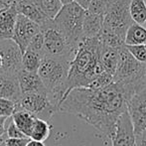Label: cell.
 I'll return each mask as SVG.
<instances>
[{
    "instance_id": "obj_1",
    "label": "cell",
    "mask_w": 146,
    "mask_h": 146,
    "mask_svg": "<svg viewBox=\"0 0 146 146\" xmlns=\"http://www.w3.org/2000/svg\"><path fill=\"white\" fill-rule=\"evenodd\" d=\"M130 98L126 88L115 82L100 90L76 88L66 94L58 111L79 116L111 139L117 120L127 110Z\"/></svg>"
},
{
    "instance_id": "obj_2",
    "label": "cell",
    "mask_w": 146,
    "mask_h": 146,
    "mask_svg": "<svg viewBox=\"0 0 146 146\" xmlns=\"http://www.w3.org/2000/svg\"><path fill=\"white\" fill-rule=\"evenodd\" d=\"M100 47L98 37L82 42L70 64L68 92L76 88H88L94 78L106 72L100 61Z\"/></svg>"
},
{
    "instance_id": "obj_3",
    "label": "cell",
    "mask_w": 146,
    "mask_h": 146,
    "mask_svg": "<svg viewBox=\"0 0 146 146\" xmlns=\"http://www.w3.org/2000/svg\"><path fill=\"white\" fill-rule=\"evenodd\" d=\"M71 60L45 55L38 74L47 90V96L59 110V106L68 92V76Z\"/></svg>"
},
{
    "instance_id": "obj_4",
    "label": "cell",
    "mask_w": 146,
    "mask_h": 146,
    "mask_svg": "<svg viewBox=\"0 0 146 146\" xmlns=\"http://www.w3.org/2000/svg\"><path fill=\"white\" fill-rule=\"evenodd\" d=\"M113 82L121 84L131 96L146 84V64L135 59L126 45L119 49V60Z\"/></svg>"
},
{
    "instance_id": "obj_5",
    "label": "cell",
    "mask_w": 146,
    "mask_h": 146,
    "mask_svg": "<svg viewBox=\"0 0 146 146\" xmlns=\"http://www.w3.org/2000/svg\"><path fill=\"white\" fill-rule=\"evenodd\" d=\"M87 9L76 1L64 4L58 15L53 19L57 28L65 35L68 42L75 50H78L84 37V18Z\"/></svg>"
},
{
    "instance_id": "obj_6",
    "label": "cell",
    "mask_w": 146,
    "mask_h": 146,
    "mask_svg": "<svg viewBox=\"0 0 146 146\" xmlns=\"http://www.w3.org/2000/svg\"><path fill=\"white\" fill-rule=\"evenodd\" d=\"M131 0H108L104 12V28L125 39L128 27L133 23L129 12Z\"/></svg>"
},
{
    "instance_id": "obj_7",
    "label": "cell",
    "mask_w": 146,
    "mask_h": 146,
    "mask_svg": "<svg viewBox=\"0 0 146 146\" xmlns=\"http://www.w3.org/2000/svg\"><path fill=\"white\" fill-rule=\"evenodd\" d=\"M41 29L44 34V56L61 57L71 61L74 59L77 50L70 45L65 35L57 28L53 20H49Z\"/></svg>"
},
{
    "instance_id": "obj_8",
    "label": "cell",
    "mask_w": 146,
    "mask_h": 146,
    "mask_svg": "<svg viewBox=\"0 0 146 146\" xmlns=\"http://www.w3.org/2000/svg\"><path fill=\"white\" fill-rule=\"evenodd\" d=\"M17 110H23L35 116L49 120L53 114L58 111L57 108L51 102L47 94L42 92H27L22 94L17 102Z\"/></svg>"
},
{
    "instance_id": "obj_9",
    "label": "cell",
    "mask_w": 146,
    "mask_h": 146,
    "mask_svg": "<svg viewBox=\"0 0 146 146\" xmlns=\"http://www.w3.org/2000/svg\"><path fill=\"white\" fill-rule=\"evenodd\" d=\"M0 55L3 59L0 74L18 77L23 70V53L19 46L12 39L0 40Z\"/></svg>"
},
{
    "instance_id": "obj_10",
    "label": "cell",
    "mask_w": 146,
    "mask_h": 146,
    "mask_svg": "<svg viewBox=\"0 0 146 146\" xmlns=\"http://www.w3.org/2000/svg\"><path fill=\"white\" fill-rule=\"evenodd\" d=\"M127 111L132 120L135 134L146 128V84L132 94L127 104Z\"/></svg>"
},
{
    "instance_id": "obj_11",
    "label": "cell",
    "mask_w": 146,
    "mask_h": 146,
    "mask_svg": "<svg viewBox=\"0 0 146 146\" xmlns=\"http://www.w3.org/2000/svg\"><path fill=\"white\" fill-rule=\"evenodd\" d=\"M41 31V26L38 23L30 20L22 14H18L12 40L19 46L22 53L27 50L32 39Z\"/></svg>"
},
{
    "instance_id": "obj_12",
    "label": "cell",
    "mask_w": 146,
    "mask_h": 146,
    "mask_svg": "<svg viewBox=\"0 0 146 146\" xmlns=\"http://www.w3.org/2000/svg\"><path fill=\"white\" fill-rule=\"evenodd\" d=\"M111 140L112 146H135L136 134L127 110L119 116Z\"/></svg>"
},
{
    "instance_id": "obj_13",
    "label": "cell",
    "mask_w": 146,
    "mask_h": 146,
    "mask_svg": "<svg viewBox=\"0 0 146 146\" xmlns=\"http://www.w3.org/2000/svg\"><path fill=\"white\" fill-rule=\"evenodd\" d=\"M18 81L22 94H27V92L47 94V90L38 72H29L23 69L18 75Z\"/></svg>"
},
{
    "instance_id": "obj_14",
    "label": "cell",
    "mask_w": 146,
    "mask_h": 146,
    "mask_svg": "<svg viewBox=\"0 0 146 146\" xmlns=\"http://www.w3.org/2000/svg\"><path fill=\"white\" fill-rule=\"evenodd\" d=\"M14 6L17 9L18 13L38 23L41 27L45 25L49 20H52L49 19L32 0H14Z\"/></svg>"
},
{
    "instance_id": "obj_15",
    "label": "cell",
    "mask_w": 146,
    "mask_h": 146,
    "mask_svg": "<svg viewBox=\"0 0 146 146\" xmlns=\"http://www.w3.org/2000/svg\"><path fill=\"white\" fill-rule=\"evenodd\" d=\"M22 96V90L18 77L0 74V98L13 100L17 104Z\"/></svg>"
},
{
    "instance_id": "obj_16",
    "label": "cell",
    "mask_w": 146,
    "mask_h": 146,
    "mask_svg": "<svg viewBox=\"0 0 146 146\" xmlns=\"http://www.w3.org/2000/svg\"><path fill=\"white\" fill-rule=\"evenodd\" d=\"M18 14L14 4L0 12V40L12 39Z\"/></svg>"
},
{
    "instance_id": "obj_17",
    "label": "cell",
    "mask_w": 146,
    "mask_h": 146,
    "mask_svg": "<svg viewBox=\"0 0 146 146\" xmlns=\"http://www.w3.org/2000/svg\"><path fill=\"white\" fill-rule=\"evenodd\" d=\"M104 14H96L87 10L85 14V18H84L83 25L85 39H92L98 37V35L104 29Z\"/></svg>"
},
{
    "instance_id": "obj_18",
    "label": "cell",
    "mask_w": 146,
    "mask_h": 146,
    "mask_svg": "<svg viewBox=\"0 0 146 146\" xmlns=\"http://www.w3.org/2000/svg\"><path fill=\"white\" fill-rule=\"evenodd\" d=\"M119 49L120 48H113V47L106 46L100 42V61L104 69L112 76L115 73L117 64H118Z\"/></svg>"
},
{
    "instance_id": "obj_19",
    "label": "cell",
    "mask_w": 146,
    "mask_h": 146,
    "mask_svg": "<svg viewBox=\"0 0 146 146\" xmlns=\"http://www.w3.org/2000/svg\"><path fill=\"white\" fill-rule=\"evenodd\" d=\"M37 116L23 110H17L11 116L13 122L22 130V132L30 138L32 127Z\"/></svg>"
},
{
    "instance_id": "obj_20",
    "label": "cell",
    "mask_w": 146,
    "mask_h": 146,
    "mask_svg": "<svg viewBox=\"0 0 146 146\" xmlns=\"http://www.w3.org/2000/svg\"><path fill=\"white\" fill-rule=\"evenodd\" d=\"M125 45H142L146 43V28L133 22L125 34Z\"/></svg>"
},
{
    "instance_id": "obj_21",
    "label": "cell",
    "mask_w": 146,
    "mask_h": 146,
    "mask_svg": "<svg viewBox=\"0 0 146 146\" xmlns=\"http://www.w3.org/2000/svg\"><path fill=\"white\" fill-rule=\"evenodd\" d=\"M50 133L51 125L48 123V120L40 118V117H36L32 127V131H31L30 138L44 142L45 140L49 138Z\"/></svg>"
},
{
    "instance_id": "obj_22",
    "label": "cell",
    "mask_w": 146,
    "mask_h": 146,
    "mask_svg": "<svg viewBox=\"0 0 146 146\" xmlns=\"http://www.w3.org/2000/svg\"><path fill=\"white\" fill-rule=\"evenodd\" d=\"M38 8L49 18V19H54L62 7L64 3L61 0H32Z\"/></svg>"
},
{
    "instance_id": "obj_23",
    "label": "cell",
    "mask_w": 146,
    "mask_h": 146,
    "mask_svg": "<svg viewBox=\"0 0 146 146\" xmlns=\"http://www.w3.org/2000/svg\"><path fill=\"white\" fill-rule=\"evenodd\" d=\"M44 55L33 50H27L23 53V69L29 72H38Z\"/></svg>"
},
{
    "instance_id": "obj_24",
    "label": "cell",
    "mask_w": 146,
    "mask_h": 146,
    "mask_svg": "<svg viewBox=\"0 0 146 146\" xmlns=\"http://www.w3.org/2000/svg\"><path fill=\"white\" fill-rule=\"evenodd\" d=\"M129 12L135 23L143 24L146 22V2L145 0H131Z\"/></svg>"
},
{
    "instance_id": "obj_25",
    "label": "cell",
    "mask_w": 146,
    "mask_h": 146,
    "mask_svg": "<svg viewBox=\"0 0 146 146\" xmlns=\"http://www.w3.org/2000/svg\"><path fill=\"white\" fill-rule=\"evenodd\" d=\"M17 110V104L13 100L0 98V117H11Z\"/></svg>"
},
{
    "instance_id": "obj_26",
    "label": "cell",
    "mask_w": 146,
    "mask_h": 146,
    "mask_svg": "<svg viewBox=\"0 0 146 146\" xmlns=\"http://www.w3.org/2000/svg\"><path fill=\"white\" fill-rule=\"evenodd\" d=\"M129 52L132 54L136 60H138L141 63L146 64V46L145 44L142 45H126Z\"/></svg>"
},
{
    "instance_id": "obj_27",
    "label": "cell",
    "mask_w": 146,
    "mask_h": 146,
    "mask_svg": "<svg viewBox=\"0 0 146 146\" xmlns=\"http://www.w3.org/2000/svg\"><path fill=\"white\" fill-rule=\"evenodd\" d=\"M27 49L36 51V52H39L44 55V34H43L42 29L32 39Z\"/></svg>"
},
{
    "instance_id": "obj_28",
    "label": "cell",
    "mask_w": 146,
    "mask_h": 146,
    "mask_svg": "<svg viewBox=\"0 0 146 146\" xmlns=\"http://www.w3.org/2000/svg\"><path fill=\"white\" fill-rule=\"evenodd\" d=\"M108 4V0H92L88 7V11L96 14H104L106 10Z\"/></svg>"
},
{
    "instance_id": "obj_29",
    "label": "cell",
    "mask_w": 146,
    "mask_h": 146,
    "mask_svg": "<svg viewBox=\"0 0 146 146\" xmlns=\"http://www.w3.org/2000/svg\"><path fill=\"white\" fill-rule=\"evenodd\" d=\"M6 135L9 138H26V137H28L22 132L21 129L13 122L12 119L6 127Z\"/></svg>"
},
{
    "instance_id": "obj_30",
    "label": "cell",
    "mask_w": 146,
    "mask_h": 146,
    "mask_svg": "<svg viewBox=\"0 0 146 146\" xmlns=\"http://www.w3.org/2000/svg\"><path fill=\"white\" fill-rule=\"evenodd\" d=\"M29 137L26 138H9L8 137L5 140L6 146H27L28 142L30 141Z\"/></svg>"
},
{
    "instance_id": "obj_31",
    "label": "cell",
    "mask_w": 146,
    "mask_h": 146,
    "mask_svg": "<svg viewBox=\"0 0 146 146\" xmlns=\"http://www.w3.org/2000/svg\"><path fill=\"white\" fill-rule=\"evenodd\" d=\"M135 146H146V128L140 133L136 134Z\"/></svg>"
},
{
    "instance_id": "obj_32",
    "label": "cell",
    "mask_w": 146,
    "mask_h": 146,
    "mask_svg": "<svg viewBox=\"0 0 146 146\" xmlns=\"http://www.w3.org/2000/svg\"><path fill=\"white\" fill-rule=\"evenodd\" d=\"M8 117H1L0 118V141L2 140V136L4 133H6V121H7Z\"/></svg>"
},
{
    "instance_id": "obj_33",
    "label": "cell",
    "mask_w": 146,
    "mask_h": 146,
    "mask_svg": "<svg viewBox=\"0 0 146 146\" xmlns=\"http://www.w3.org/2000/svg\"><path fill=\"white\" fill-rule=\"evenodd\" d=\"M14 4V0H0V12Z\"/></svg>"
},
{
    "instance_id": "obj_34",
    "label": "cell",
    "mask_w": 146,
    "mask_h": 146,
    "mask_svg": "<svg viewBox=\"0 0 146 146\" xmlns=\"http://www.w3.org/2000/svg\"><path fill=\"white\" fill-rule=\"evenodd\" d=\"M74 1H76L81 6H83L85 9H88V5H90V3L92 2V0H74Z\"/></svg>"
},
{
    "instance_id": "obj_35",
    "label": "cell",
    "mask_w": 146,
    "mask_h": 146,
    "mask_svg": "<svg viewBox=\"0 0 146 146\" xmlns=\"http://www.w3.org/2000/svg\"><path fill=\"white\" fill-rule=\"evenodd\" d=\"M27 146H46L44 144L43 141H38V140H34V139H30V141L28 142Z\"/></svg>"
},
{
    "instance_id": "obj_36",
    "label": "cell",
    "mask_w": 146,
    "mask_h": 146,
    "mask_svg": "<svg viewBox=\"0 0 146 146\" xmlns=\"http://www.w3.org/2000/svg\"><path fill=\"white\" fill-rule=\"evenodd\" d=\"M64 4H67V3H70V2H73L74 0H61Z\"/></svg>"
},
{
    "instance_id": "obj_37",
    "label": "cell",
    "mask_w": 146,
    "mask_h": 146,
    "mask_svg": "<svg viewBox=\"0 0 146 146\" xmlns=\"http://www.w3.org/2000/svg\"><path fill=\"white\" fill-rule=\"evenodd\" d=\"M2 66H3V59H2V56L0 55V69L2 68Z\"/></svg>"
},
{
    "instance_id": "obj_38",
    "label": "cell",
    "mask_w": 146,
    "mask_h": 146,
    "mask_svg": "<svg viewBox=\"0 0 146 146\" xmlns=\"http://www.w3.org/2000/svg\"><path fill=\"white\" fill-rule=\"evenodd\" d=\"M0 146H6L5 140H1V141H0Z\"/></svg>"
},
{
    "instance_id": "obj_39",
    "label": "cell",
    "mask_w": 146,
    "mask_h": 146,
    "mask_svg": "<svg viewBox=\"0 0 146 146\" xmlns=\"http://www.w3.org/2000/svg\"><path fill=\"white\" fill-rule=\"evenodd\" d=\"M143 26H144V27L146 28V22H145V23H144V24H143Z\"/></svg>"
},
{
    "instance_id": "obj_40",
    "label": "cell",
    "mask_w": 146,
    "mask_h": 146,
    "mask_svg": "<svg viewBox=\"0 0 146 146\" xmlns=\"http://www.w3.org/2000/svg\"><path fill=\"white\" fill-rule=\"evenodd\" d=\"M145 46H146V43H145Z\"/></svg>"
},
{
    "instance_id": "obj_41",
    "label": "cell",
    "mask_w": 146,
    "mask_h": 146,
    "mask_svg": "<svg viewBox=\"0 0 146 146\" xmlns=\"http://www.w3.org/2000/svg\"><path fill=\"white\" fill-rule=\"evenodd\" d=\"M145 2H146V0H145Z\"/></svg>"
},
{
    "instance_id": "obj_42",
    "label": "cell",
    "mask_w": 146,
    "mask_h": 146,
    "mask_svg": "<svg viewBox=\"0 0 146 146\" xmlns=\"http://www.w3.org/2000/svg\"><path fill=\"white\" fill-rule=\"evenodd\" d=\"M0 118H1V117H0Z\"/></svg>"
}]
</instances>
